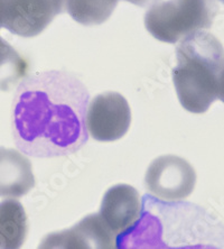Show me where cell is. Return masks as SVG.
<instances>
[{"label":"cell","instance_id":"9","mask_svg":"<svg viewBox=\"0 0 224 249\" xmlns=\"http://www.w3.org/2000/svg\"><path fill=\"white\" fill-rule=\"evenodd\" d=\"M34 186L31 160L16 149L0 147V196L17 199Z\"/></svg>","mask_w":224,"mask_h":249},{"label":"cell","instance_id":"7","mask_svg":"<svg viewBox=\"0 0 224 249\" xmlns=\"http://www.w3.org/2000/svg\"><path fill=\"white\" fill-rule=\"evenodd\" d=\"M141 213V200L134 186L118 184L105 192L99 215L116 237L136 226Z\"/></svg>","mask_w":224,"mask_h":249},{"label":"cell","instance_id":"15","mask_svg":"<svg viewBox=\"0 0 224 249\" xmlns=\"http://www.w3.org/2000/svg\"><path fill=\"white\" fill-rule=\"evenodd\" d=\"M219 1H221L222 3H224V0H219Z\"/></svg>","mask_w":224,"mask_h":249},{"label":"cell","instance_id":"6","mask_svg":"<svg viewBox=\"0 0 224 249\" xmlns=\"http://www.w3.org/2000/svg\"><path fill=\"white\" fill-rule=\"evenodd\" d=\"M64 9L65 0H5L3 27L20 37H35Z\"/></svg>","mask_w":224,"mask_h":249},{"label":"cell","instance_id":"14","mask_svg":"<svg viewBox=\"0 0 224 249\" xmlns=\"http://www.w3.org/2000/svg\"><path fill=\"white\" fill-rule=\"evenodd\" d=\"M126 1H129L131 3H134L136 6H140V7H147L153 5L158 0H126Z\"/></svg>","mask_w":224,"mask_h":249},{"label":"cell","instance_id":"3","mask_svg":"<svg viewBox=\"0 0 224 249\" xmlns=\"http://www.w3.org/2000/svg\"><path fill=\"white\" fill-rule=\"evenodd\" d=\"M218 10L215 0H168L147 10L145 26L158 41L175 44L193 33L210 28Z\"/></svg>","mask_w":224,"mask_h":249},{"label":"cell","instance_id":"8","mask_svg":"<svg viewBox=\"0 0 224 249\" xmlns=\"http://www.w3.org/2000/svg\"><path fill=\"white\" fill-rule=\"evenodd\" d=\"M117 237L106 228L99 214H91L73 228L51 233L40 248H116Z\"/></svg>","mask_w":224,"mask_h":249},{"label":"cell","instance_id":"4","mask_svg":"<svg viewBox=\"0 0 224 249\" xmlns=\"http://www.w3.org/2000/svg\"><path fill=\"white\" fill-rule=\"evenodd\" d=\"M196 173L186 160L175 155H164L154 160L146 172L147 191L157 199L176 202L192 194Z\"/></svg>","mask_w":224,"mask_h":249},{"label":"cell","instance_id":"10","mask_svg":"<svg viewBox=\"0 0 224 249\" xmlns=\"http://www.w3.org/2000/svg\"><path fill=\"white\" fill-rule=\"evenodd\" d=\"M28 231L27 215L19 201L7 199L0 202V249L23 246Z\"/></svg>","mask_w":224,"mask_h":249},{"label":"cell","instance_id":"1","mask_svg":"<svg viewBox=\"0 0 224 249\" xmlns=\"http://www.w3.org/2000/svg\"><path fill=\"white\" fill-rule=\"evenodd\" d=\"M90 93L64 71L26 76L13 102V134L21 153L37 159L74 154L89 141L86 117Z\"/></svg>","mask_w":224,"mask_h":249},{"label":"cell","instance_id":"5","mask_svg":"<svg viewBox=\"0 0 224 249\" xmlns=\"http://www.w3.org/2000/svg\"><path fill=\"white\" fill-rule=\"evenodd\" d=\"M131 123L128 101L117 92L99 94L90 102L86 124L90 136L99 142H115L127 134Z\"/></svg>","mask_w":224,"mask_h":249},{"label":"cell","instance_id":"12","mask_svg":"<svg viewBox=\"0 0 224 249\" xmlns=\"http://www.w3.org/2000/svg\"><path fill=\"white\" fill-rule=\"evenodd\" d=\"M27 69V62L0 37V90H8L17 83L26 75Z\"/></svg>","mask_w":224,"mask_h":249},{"label":"cell","instance_id":"13","mask_svg":"<svg viewBox=\"0 0 224 249\" xmlns=\"http://www.w3.org/2000/svg\"><path fill=\"white\" fill-rule=\"evenodd\" d=\"M218 98L224 104V57L218 74Z\"/></svg>","mask_w":224,"mask_h":249},{"label":"cell","instance_id":"11","mask_svg":"<svg viewBox=\"0 0 224 249\" xmlns=\"http://www.w3.org/2000/svg\"><path fill=\"white\" fill-rule=\"evenodd\" d=\"M119 0H65V10L84 26L103 24L111 16Z\"/></svg>","mask_w":224,"mask_h":249},{"label":"cell","instance_id":"2","mask_svg":"<svg viewBox=\"0 0 224 249\" xmlns=\"http://www.w3.org/2000/svg\"><path fill=\"white\" fill-rule=\"evenodd\" d=\"M223 57L221 42L204 31L186 36L176 47L177 64L172 69V81L178 100L187 111L203 113L216 100Z\"/></svg>","mask_w":224,"mask_h":249}]
</instances>
